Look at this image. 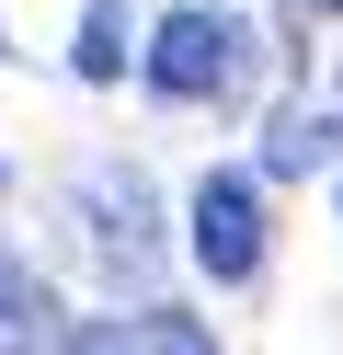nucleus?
Returning a JSON list of instances; mask_svg holds the SVG:
<instances>
[{"label":"nucleus","instance_id":"9b49d317","mask_svg":"<svg viewBox=\"0 0 343 355\" xmlns=\"http://www.w3.org/2000/svg\"><path fill=\"white\" fill-rule=\"evenodd\" d=\"M0 58H12V35H0Z\"/></svg>","mask_w":343,"mask_h":355},{"label":"nucleus","instance_id":"f8f14e48","mask_svg":"<svg viewBox=\"0 0 343 355\" xmlns=\"http://www.w3.org/2000/svg\"><path fill=\"white\" fill-rule=\"evenodd\" d=\"M320 12H343V0H320Z\"/></svg>","mask_w":343,"mask_h":355},{"label":"nucleus","instance_id":"f257e3e1","mask_svg":"<svg viewBox=\"0 0 343 355\" xmlns=\"http://www.w3.org/2000/svg\"><path fill=\"white\" fill-rule=\"evenodd\" d=\"M137 80H149L160 103H229L252 80V24L218 12V0H183V12H160V24L137 35Z\"/></svg>","mask_w":343,"mask_h":355},{"label":"nucleus","instance_id":"6e6552de","mask_svg":"<svg viewBox=\"0 0 343 355\" xmlns=\"http://www.w3.org/2000/svg\"><path fill=\"white\" fill-rule=\"evenodd\" d=\"M23 309H46V298H35V275H23V263L0 252V321H23Z\"/></svg>","mask_w":343,"mask_h":355},{"label":"nucleus","instance_id":"f03ea898","mask_svg":"<svg viewBox=\"0 0 343 355\" xmlns=\"http://www.w3.org/2000/svg\"><path fill=\"white\" fill-rule=\"evenodd\" d=\"M69 207H80V241H91V263H103L114 286H149L160 275V241L172 230H160V195H149L137 161H91Z\"/></svg>","mask_w":343,"mask_h":355},{"label":"nucleus","instance_id":"1a4fd4ad","mask_svg":"<svg viewBox=\"0 0 343 355\" xmlns=\"http://www.w3.org/2000/svg\"><path fill=\"white\" fill-rule=\"evenodd\" d=\"M0 195H12V161H0Z\"/></svg>","mask_w":343,"mask_h":355},{"label":"nucleus","instance_id":"7ed1b4c3","mask_svg":"<svg viewBox=\"0 0 343 355\" xmlns=\"http://www.w3.org/2000/svg\"><path fill=\"white\" fill-rule=\"evenodd\" d=\"M183 241H195L206 286H252V275H263V252H274V230H263V172L218 161V172L195 184V207H183Z\"/></svg>","mask_w":343,"mask_h":355},{"label":"nucleus","instance_id":"9d476101","mask_svg":"<svg viewBox=\"0 0 343 355\" xmlns=\"http://www.w3.org/2000/svg\"><path fill=\"white\" fill-rule=\"evenodd\" d=\"M332 207H343V172H332Z\"/></svg>","mask_w":343,"mask_h":355},{"label":"nucleus","instance_id":"39448f33","mask_svg":"<svg viewBox=\"0 0 343 355\" xmlns=\"http://www.w3.org/2000/svg\"><path fill=\"white\" fill-rule=\"evenodd\" d=\"M126 69H137V12H126V0H91L80 35H69V80L103 92V80H126Z\"/></svg>","mask_w":343,"mask_h":355},{"label":"nucleus","instance_id":"20e7f679","mask_svg":"<svg viewBox=\"0 0 343 355\" xmlns=\"http://www.w3.org/2000/svg\"><path fill=\"white\" fill-rule=\"evenodd\" d=\"M297 172H343V115L332 103H286L263 126V184H297Z\"/></svg>","mask_w":343,"mask_h":355},{"label":"nucleus","instance_id":"423d86ee","mask_svg":"<svg viewBox=\"0 0 343 355\" xmlns=\"http://www.w3.org/2000/svg\"><path fill=\"white\" fill-rule=\"evenodd\" d=\"M137 355H218V332L195 309H137Z\"/></svg>","mask_w":343,"mask_h":355},{"label":"nucleus","instance_id":"0eeeda50","mask_svg":"<svg viewBox=\"0 0 343 355\" xmlns=\"http://www.w3.org/2000/svg\"><path fill=\"white\" fill-rule=\"evenodd\" d=\"M69 355H137V321H80V332H69Z\"/></svg>","mask_w":343,"mask_h":355}]
</instances>
